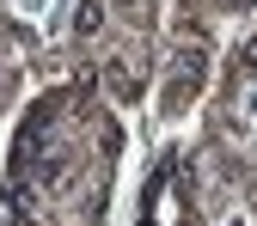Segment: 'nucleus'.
<instances>
[{
    "instance_id": "nucleus-1",
    "label": "nucleus",
    "mask_w": 257,
    "mask_h": 226,
    "mask_svg": "<svg viewBox=\"0 0 257 226\" xmlns=\"http://www.w3.org/2000/svg\"><path fill=\"white\" fill-rule=\"evenodd\" d=\"M98 19H104V7H98V0H86V7H80V31H98Z\"/></svg>"
}]
</instances>
